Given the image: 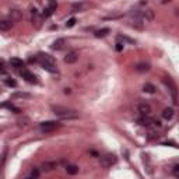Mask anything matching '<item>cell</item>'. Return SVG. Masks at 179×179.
<instances>
[{
	"instance_id": "cell-8",
	"label": "cell",
	"mask_w": 179,
	"mask_h": 179,
	"mask_svg": "<svg viewBox=\"0 0 179 179\" xmlns=\"http://www.w3.org/2000/svg\"><path fill=\"white\" fill-rule=\"evenodd\" d=\"M130 25L133 28H137V30H143L144 28V21L139 17H133L130 16Z\"/></svg>"
},
{
	"instance_id": "cell-6",
	"label": "cell",
	"mask_w": 179,
	"mask_h": 179,
	"mask_svg": "<svg viewBox=\"0 0 179 179\" xmlns=\"http://www.w3.org/2000/svg\"><path fill=\"white\" fill-rule=\"evenodd\" d=\"M20 74L22 76V79H25V81H28L30 84H36V83H38L36 77L34 76L31 71H28V70H25V69L20 70Z\"/></svg>"
},
{
	"instance_id": "cell-21",
	"label": "cell",
	"mask_w": 179,
	"mask_h": 179,
	"mask_svg": "<svg viewBox=\"0 0 179 179\" xmlns=\"http://www.w3.org/2000/svg\"><path fill=\"white\" fill-rule=\"evenodd\" d=\"M143 91H144V92H148V94H154V92H155V87H154L153 84H150V83H146V84L143 85Z\"/></svg>"
},
{
	"instance_id": "cell-12",
	"label": "cell",
	"mask_w": 179,
	"mask_h": 179,
	"mask_svg": "<svg viewBox=\"0 0 179 179\" xmlns=\"http://www.w3.org/2000/svg\"><path fill=\"white\" fill-rule=\"evenodd\" d=\"M65 44H66L65 38H59V39H56V41L52 44V46H50V48L53 49V50H60V49L65 46Z\"/></svg>"
},
{
	"instance_id": "cell-7",
	"label": "cell",
	"mask_w": 179,
	"mask_h": 179,
	"mask_svg": "<svg viewBox=\"0 0 179 179\" xmlns=\"http://www.w3.org/2000/svg\"><path fill=\"white\" fill-rule=\"evenodd\" d=\"M137 111L141 114V116H150L151 114V105L147 102H140L137 105Z\"/></svg>"
},
{
	"instance_id": "cell-35",
	"label": "cell",
	"mask_w": 179,
	"mask_h": 179,
	"mask_svg": "<svg viewBox=\"0 0 179 179\" xmlns=\"http://www.w3.org/2000/svg\"><path fill=\"white\" fill-rule=\"evenodd\" d=\"M25 179H34V178H25Z\"/></svg>"
},
{
	"instance_id": "cell-31",
	"label": "cell",
	"mask_w": 179,
	"mask_h": 179,
	"mask_svg": "<svg viewBox=\"0 0 179 179\" xmlns=\"http://www.w3.org/2000/svg\"><path fill=\"white\" fill-rule=\"evenodd\" d=\"M81 7H83V3H74L73 4V10H81Z\"/></svg>"
},
{
	"instance_id": "cell-2",
	"label": "cell",
	"mask_w": 179,
	"mask_h": 179,
	"mask_svg": "<svg viewBox=\"0 0 179 179\" xmlns=\"http://www.w3.org/2000/svg\"><path fill=\"white\" fill-rule=\"evenodd\" d=\"M38 63L42 66V69H45L49 73H57V67H56V60L48 55V53H39L36 57Z\"/></svg>"
},
{
	"instance_id": "cell-16",
	"label": "cell",
	"mask_w": 179,
	"mask_h": 179,
	"mask_svg": "<svg viewBox=\"0 0 179 179\" xmlns=\"http://www.w3.org/2000/svg\"><path fill=\"white\" fill-rule=\"evenodd\" d=\"M109 32H111L109 28H101V30H97V31L94 32V36H95V38H104V36H106Z\"/></svg>"
},
{
	"instance_id": "cell-10",
	"label": "cell",
	"mask_w": 179,
	"mask_h": 179,
	"mask_svg": "<svg viewBox=\"0 0 179 179\" xmlns=\"http://www.w3.org/2000/svg\"><path fill=\"white\" fill-rule=\"evenodd\" d=\"M139 123L141 125V126H151V125H155V119H153V118H150V116H141L140 119H139Z\"/></svg>"
},
{
	"instance_id": "cell-18",
	"label": "cell",
	"mask_w": 179,
	"mask_h": 179,
	"mask_svg": "<svg viewBox=\"0 0 179 179\" xmlns=\"http://www.w3.org/2000/svg\"><path fill=\"white\" fill-rule=\"evenodd\" d=\"M136 71H139V73H146L150 70V65H147V63H139V65H136Z\"/></svg>"
},
{
	"instance_id": "cell-13",
	"label": "cell",
	"mask_w": 179,
	"mask_h": 179,
	"mask_svg": "<svg viewBox=\"0 0 179 179\" xmlns=\"http://www.w3.org/2000/svg\"><path fill=\"white\" fill-rule=\"evenodd\" d=\"M13 28V21H9V20H1L0 21V30L1 31H9Z\"/></svg>"
},
{
	"instance_id": "cell-33",
	"label": "cell",
	"mask_w": 179,
	"mask_h": 179,
	"mask_svg": "<svg viewBox=\"0 0 179 179\" xmlns=\"http://www.w3.org/2000/svg\"><path fill=\"white\" fill-rule=\"evenodd\" d=\"M175 175L179 176V165H178V166H175Z\"/></svg>"
},
{
	"instance_id": "cell-11",
	"label": "cell",
	"mask_w": 179,
	"mask_h": 179,
	"mask_svg": "<svg viewBox=\"0 0 179 179\" xmlns=\"http://www.w3.org/2000/svg\"><path fill=\"white\" fill-rule=\"evenodd\" d=\"M42 171H45V172H49V171H53V169H56L57 168V162L56 161H46V162L42 164Z\"/></svg>"
},
{
	"instance_id": "cell-9",
	"label": "cell",
	"mask_w": 179,
	"mask_h": 179,
	"mask_svg": "<svg viewBox=\"0 0 179 179\" xmlns=\"http://www.w3.org/2000/svg\"><path fill=\"white\" fill-rule=\"evenodd\" d=\"M77 59H79V53H77L76 50H71V52H69V53L65 56V63H67V65L76 63Z\"/></svg>"
},
{
	"instance_id": "cell-28",
	"label": "cell",
	"mask_w": 179,
	"mask_h": 179,
	"mask_svg": "<svg viewBox=\"0 0 179 179\" xmlns=\"http://www.w3.org/2000/svg\"><path fill=\"white\" fill-rule=\"evenodd\" d=\"M38 176H39V169H38V168H34L32 171H31V178L38 179Z\"/></svg>"
},
{
	"instance_id": "cell-15",
	"label": "cell",
	"mask_w": 179,
	"mask_h": 179,
	"mask_svg": "<svg viewBox=\"0 0 179 179\" xmlns=\"http://www.w3.org/2000/svg\"><path fill=\"white\" fill-rule=\"evenodd\" d=\"M10 65L13 66V67H16V69H21V67H24V62H22V59L11 57L10 59Z\"/></svg>"
},
{
	"instance_id": "cell-34",
	"label": "cell",
	"mask_w": 179,
	"mask_h": 179,
	"mask_svg": "<svg viewBox=\"0 0 179 179\" xmlns=\"http://www.w3.org/2000/svg\"><path fill=\"white\" fill-rule=\"evenodd\" d=\"M65 94H70V88H65Z\"/></svg>"
},
{
	"instance_id": "cell-4",
	"label": "cell",
	"mask_w": 179,
	"mask_h": 179,
	"mask_svg": "<svg viewBox=\"0 0 179 179\" xmlns=\"http://www.w3.org/2000/svg\"><path fill=\"white\" fill-rule=\"evenodd\" d=\"M59 126H60V123H59V122H55V120H48V122H42V123H39V129H41L42 131H45V133L56 130Z\"/></svg>"
},
{
	"instance_id": "cell-20",
	"label": "cell",
	"mask_w": 179,
	"mask_h": 179,
	"mask_svg": "<svg viewBox=\"0 0 179 179\" xmlns=\"http://www.w3.org/2000/svg\"><path fill=\"white\" fill-rule=\"evenodd\" d=\"M66 172L69 175H76V174H79V166L77 165H67L66 166Z\"/></svg>"
},
{
	"instance_id": "cell-30",
	"label": "cell",
	"mask_w": 179,
	"mask_h": 179,
	"mask_svg": "<svg viewBox=\"0 0 179 179\" xmlns=\"http://www.w3.org/2000/svg\"><path fill=\"white\" fill-rule=\"evenodd\" d=\"M123 48H125V45H123V44H120V42H118V44H116V46H115L116 52H122Z\"/></svg>"
},
{
	"instance_id": "cell-1",
	"label": "cell",
	"mask_w": 179,
	"mask_h": 179,
	"mask_svg": "<svg viewBox=\"0 0 179 179\" xmlns=\"http://www.w3.org/2000/svg\"><path fill=\"white\" fill-rule=\"evenodd\" d=\"M52 112L62 118V119H77L80 115L76 109H71V108H66V106H62V105H52L50 106Z\"/></svg>"
},
{
	"instance_id": "cell-25",
	"label": "cell",
	"mask_w": 179,
	"mask_h": 179,
	"mask_svg": "<svg viewBox=\"0 0 179 179\" xmlns=\"http://www.w3.org/2000/svg\"><path fill=\"white\" fill-rule=\"evenodd\" d=\"M4 84H6L7 87H17V81L14 80V79H11V77L4 79Z\"/></svg>"
},
{
	"instance_id": "cell-17",
	"label": "cell",
	"mask_w": 179,
	"mask_h": 179,
	"mask_svg": "<svg viewBox=\"0 0 179 179\" xmlns=\"http://www.w3.org/2000/svg\"><path fill=\"white\" fill-rule=\"evenodd\" d=\"M162 118L165 120H171L174 118V109L172 108H165L162 111Z\"/></svg>"
},
{
	"instance_id": "cell-24",
	"label": "cell",
	"mask_w": 179,
	"mask_h": 179,
	"mask_svg": "<svg viewBox=\"0 0 179 179\" xmlns=\"http://www.w3.org/2000/svg\"><path fill=\"white\" fill-rule=\"evenodd\" d=\"M1 106H3V108H9V109H10V111H13L14 114H20V112H21V109H20V108H16L14 105H11V104H7V102H4Z\"/></svg>"
},
{
	"instance_id": "cell-14",
	"label": "cell",
	"mask_w": 179,
	"mask_h": 179,
	"mask_svg": "<svg viewBox=\"0 0 179 179\" xmlns=\"http://www.w3.org/2000/svg\"><path fill=\"white\" fill-rule=\"evenodd\" d=\"M9 16L11 18V21L20 20V18H21V10H18V9H11L10 13H9Z\"/></svg>"
},
{
	"instance_id": "cell-32",
	"label": "cell",
	"mask_w": 179,
	"mask_h": 179,
	"mask_svg": "<svg viewBox=\"0 0 179 179\" xmlns=\"http://www.w3.org/2000/svg\"><path fill=\"white\" fill-rule=\"evenodd\" d=\"M6 153H7V150L4 148V150H3V157H1V162L3 164H4V161H6Z\"/></svg>"
},
{
	"instance_id": "cell-29",
	"label": "cell",
	"mask_w": 179,
	"mask_h": 179,
	"mask_svg": "<svg viewBox=\"0 0 179 179\" xmlns=\"http://www.w3.org/2000/svg\"><path fill=\"white\" fill-rule=\"evenodd\" d=\"M48 7L50 9V10L56 11V9H57V3H56V1H49V3H48Z\"/></svg>"
},
{
	"instance_id": "cell-19",
	"label": "cell",
	"mask_w": 179,
	"mask_h": 179,
	"mask_svg": "<svg viewBox=\"0 0 179 179\" xmlns=\"http://www.w3.org/2000/svg\"><path fill=\"white\" fill-rule=\"evenodd\" d=\"M28 125H30V119H28V118L18 119V122H17V126H18V127H21V129H25V127H28Z\"/></svg>"
},
{
	"instance_id": "cell-3",
	"label": "cell",
	"mask_w": 179,
	"mask_h": 179,
	"mask_svg": "<svg viewBox=\"0 0 179 179\" xmlns=\"http://www.w3.org/2000/svg\"><path fill=\"white\" fill-rule=\"evenodd\" d=\"M164 83H165V85L168 87V90H169V92H171V97H172V102H174V105H176V104H178V90H176L175 83L172 81L171 77H164Z\"/></svg>"
},
{
	"instance_id": "cell-26",
	"label": "cell",
	"mask_w": 179,
	"mask_h": 179,
	"mask_svg": "<svg viewBox=\"0 0 179 179\" xmlns=\"http://www.w3.org/2000/svg\"><path fill=\"white\" fill-rule=\"evenodd\" d=\"M77 22V20L76 18H70V20H67V22H66V27L67 28H71V27H74V24Z\"/></svg>"
},
{
	"instance_id": "cell-22",
	"label": "cell",
	"mask_w": 179,
	"mask_h": 179,
	"mask_svg": "<svg viewBox=\"0 0 179 179\" xmlns=\"http://www.w3.org/2000/svg\"><path fill=\"white\" fill-rule=\"evenodd\" d=\"M116 38H118V41H122L123 44H125V42H126V44H134V39H131V38L126 36V35H122V34H119Z\"/></svg>"
},
{
	"instance_id": "cell-23",
	"label": "cell",
	"mask_w": 179,
	"mask_h": 179,
	"mask_svg": "<svg viewBox=\"0 0 179 179\" xmlns=\"http://www.w3.org/2000/svg\"><path fill=\"white\" fill-rule=\"evenodd\" d=\"M11 97H13V98H22V99H28V98H31L32 95H31V94H28V92H14Z\"/></svg>"
},
{
	"instance_id": "cell-5",
	"label": "cell",
	"mask_w": 179,
	"mask_h": 179,
	"mask_svg": "<svg viewBox=\"0 0 179 179\" xmlns=\"http://www.w3.org/2000/svg\"><path fill=\"white\" fill-rule=\"evenodd\" d=\"M99 162H101L102 168H111L116 162V155H114V154H105V155L101 157Z\"/></svg>"
},
{
	"instance_id": "cell-27",
	"label": "cell",
	"mask_w": 179,
	"mask_h": 179,
	"mask_svg": "<svg viewBox=\"0 0 179 179\" xmlns=\"http://www.w3.org/2000/svg\"><path fill=\"white\" fill-rule=\"evenodd\" d=\"M52 14H53V10H50L49 7H46V9L44 10V14H42V16H44V18H48V17H50Z\"/></svg>"
}]
</instances>
